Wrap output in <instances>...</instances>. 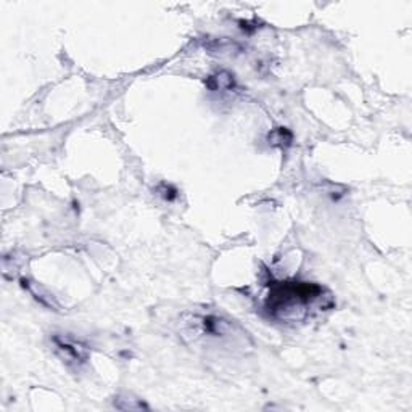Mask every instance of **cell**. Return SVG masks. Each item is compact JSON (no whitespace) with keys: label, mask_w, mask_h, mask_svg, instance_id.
<instances>
[{"label":"cell","mask_w":412,"mask_h":412,"mask_svg":"<svg viewBox=\"0 0 412 412\" xmlns=\"http://www.w3.org/2000/svg\"><path fill=\"white\" fill-rule=\"evenodd\" d=\"M324 300H332L321 285L313 282H275L270 285L266 309L279 321H301L311 309H322Z\"/></svg>","instance_id":"6da1fadb"},{"label":"cell","mask_w":412,"mask_h":412,"mask_svg":"<svg viewBox=\"0 0 412 412\" xmlns=\"http://www.w3.org/2000/svg\"><path fill=\"white\" fill-rule=\"evenodd\" d=\"M181 334L188 343L206 348L245 350L252 343L240 325L218 314H186L181 319Z\"/></svg>","instance_id":"7a4b0ae2"},{"label":"cell","mask_w":412,"mask_h":412,"mask_svg":"<svg viewBox=\"0 0 412 412\" xmlns=\"http://www.w3.org/2000/svg\"><path fill=\"white\" fill-rule=\"evenodd\" d=\"M53 346H55L57 355L62 357L63 362L68 366H83L89 359V350L88 346L81 343L73 337L68 335H53L52 337Z\"/></svg>","instance_id":"3957f363"},{"label":"cell","mask_w":412,"mask_h":412,"mask_svg":"<svg viewBox=\"0 0 412 412\" xmlns=\"http://www.w3.org/2000/svg\"><path fill=\"white\" fill-rule=\"evenodd\" d=\"M268 142L270 147L289 149L291 142H294V134L287 128H275L268 134Z\"/></svg>","instance_id":"277c9868"},{"label":"cell","mask_w":412,"mask_h":412,"mask_svg":"<svg viewBox=\"0 0 412 412\" xmlns=\"http://www.w3.org/2000/svg\"><path fill=\"white\" fill-rule=\"evenodd\" d=\"M234 76L227 71H219L214 76H210L208 81H206V85L211 90H231L234 88Z\"/></svg>","instance_id":"5b68a950"},{"label":"cell","mask_w":412,"mask_h":412,"mask_svg":"<svg viewBox=\"0 0 412 412\" xmlns=\"http://www.w3.org/2000/svg\"><path fill=\"white\" fill-rule=\"evenodd\" d=\"M156 192H158V195H161L166 202H172V200H176L179 193L177 188L170 186V184H160V186L156 187Z\"/></svg>","instance_id":"8992f818"}]
</instances>
